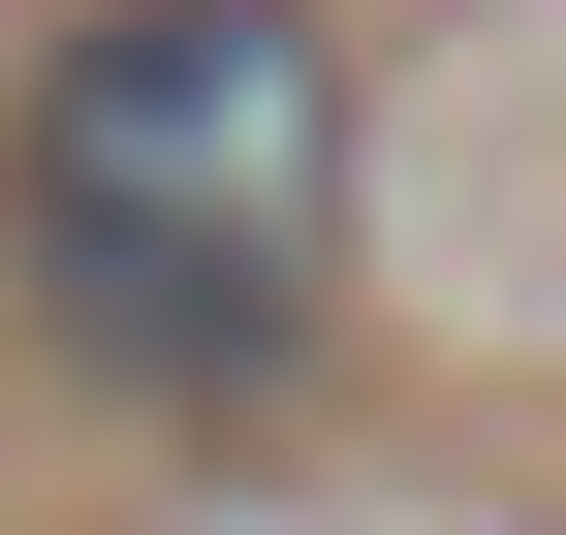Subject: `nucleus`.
<instances>
[{
  "label": "nucleus",
  "mask_w": 566,
  "mask_h": 535,
  "mask_svg": "<svg viewBox=\"0 0 566 535\" xmlns=\"http://www.w3.org/2000/svg\"><path fill=\"white\" fill-rule=\"evenodd\" d=\"M346 32L315 0H63L0 63V315L95 410H283L346 315Z\"/></svg>",
  "instance_id": "obj_1"
}]
</instances>
